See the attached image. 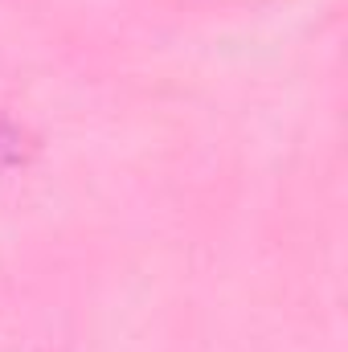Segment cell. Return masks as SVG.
<instances>
[{"mask_svg": "<svg viewBox=\"0 0 348 352\" xmlns=\"http://www.w3.org/2000/svg\"><path fill=\"white\" fill-rule=\"evenodd\" d=\"M17 160H25V135L8 119H0V164H17Z\"/></svg>", "mask_w": 348, "mask_h": 352, "instance_id": "obj_1", "label": "cell"}]
</instances>
